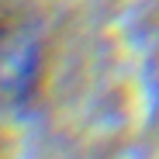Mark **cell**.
I'll use <instances>...</instances> for the list:
<instances>
[{
  "label": "cell",
  "instance_id": "cell-1",
  "mask_svg": "<svg viewBox=\"0 0 159 159\" xmlns=\"http://www.w3.org/2000/svg\"><path fill=\"white\" fill-rule=\"evenodd\" d=\"M42 38L31 21L0 4V111L28 104L42 80Z\"/></svg>",
  "mask_w": 159,
  "mask_h": 159
}]
</instances>
